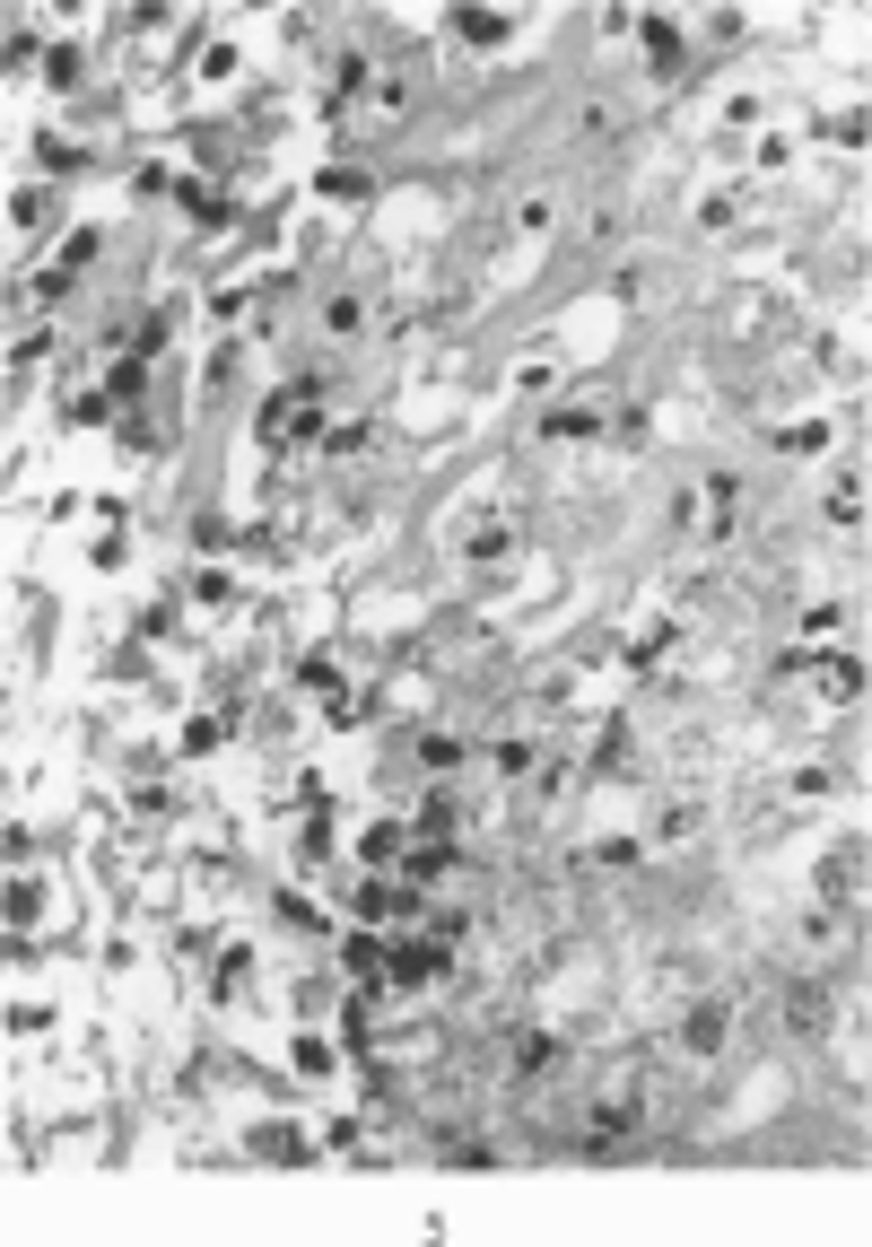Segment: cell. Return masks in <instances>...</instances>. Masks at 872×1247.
Returning <instances> with one entry per match:
<instances>
[{
    "mask_svg": "<svg viewBox=\"0 0 872 1247\" xmlns=\"http://www.w3.org/2000/svg\"><path fill=\"white\" fill-rule=\"evenodd\" d=\"M550 437H594V410H576V401H567V410L550 419Z\"/></svg>",
    "mask_w": 872,
    "mask_h": 1247,
    "instance_id": "5b68a950",
    "label": "cell"
},
{
    "mask_svg": "<svg viewBox=\"0 0 872 1247\" xmlns=\"http://www.w3.org/2000/svg\"><path fill=\"white\" fill-rule=\"evenodd\" d=\"M454 759H463V742H454V733H419V768H428V776H445Z\"/></svg>",
    "mask_w": 872,
    "mask_h": 1247,
    "instance_id": "3957f363",
    "label": "cell"
},
{
    "mask_svg": "<svg viewBox=\"0 0 872 1247\" xmlns=\"http://www.w3.org/2000/svg\"><path fill=\"white\" fill-rule=\"evenodd\" d=\"M358 314H367L358 297H332V306H323V332H358Z\"/></svg>",
    "mask_w": 872,
    "mask_h": 1247,
    "instance_id": "277c9868",
    "label": "cell"
},
{
    "mask_svg": "<svg viewBox=\"0 0 872 1247\" xmlns=\"http://www.w3.org/2000/svg\"><path fill=\"white\" fill-rule=\"evenodd\" d=\"M725 1029H733V1012H725V1003H698V1012L681 1020V1047H698V1056H716V1047H725Z\"/></svg>",
    "mask_w": 872,
    "mask_h": 1247,
    "instance_id": "7a4b0ae2",
    "label": "cell"
},
{
    "mask_svg": "<svg viewBox=\"0 0 872 1247\" xmlns=\"http://www.w3.org/2000/svg\"><path fill=\"white\" fill-rule=\"evenodd\" d=\"M645 1117H654V1082H645V1064H620L594 1100H585V1151H620V1143H637L645 1134Z\"/></svg>",
    "mask_w": 872,
    "mask_h": 1247,
    "instance_id": "6da1fadb",
    "label": "cell"
}]
</instances>
